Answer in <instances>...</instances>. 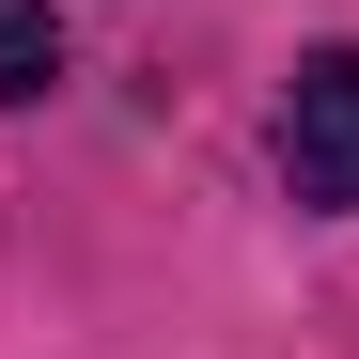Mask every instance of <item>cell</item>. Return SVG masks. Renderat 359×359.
I'll return each instance as SVG.
<instances>
[{
  "label": "cell",
  "instance_id": "cell-1",
  "mask_svg": "<svg viewBox=\"0 0 359 359\" xmlns=\"http://www.w3.org/2000/svg\"><path fill=\"white\" fill-rule=\"evenodd\" d=\"M281 188L313 219H359V32L297 47V79H281Z\"/></svg>",
  "mask_w": 359,
  "mask_h": 359
},
{
  "label": "cell",
  "instance_id": "cell-2",
  "mask_svg": "<svg viewBox=\"0 0 359 359\" xmlns=\"http://www.w3.org/2000/svg\"><path fill=\"white\" fill-rule=\"evenodd\" d=\"M63 94V0H0V109Z\"/></svg>",
  "mask_w": 359,
  "mask_h": 359
}]
</instances>
